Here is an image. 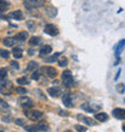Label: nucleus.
Instances as JSON below:
<instances>
[{
  "label": "nucleus",
  "instance_id": "obj_1",
  "mask_svg": "<svg viewBox=\"0 0 125 132\" xmlns=\"http://www.w3.org/2000/svg\"><path fill=\"white\" fill-rule=\"evenodd\" d=\"M25 131L28 132H41V131H48V125L45 122H40V124H35V125H24Z\"/></svg>",
  "mask_w": 125,
  "mask_h": 132
},
{
  "label": "nucleus",
  "instance_id": "obj_2",
  "mask_svg": "<svg viewBox=\"0 0 125 132\" xmlns=\"http://www.w3.org/2000/svg\"><path fill=\"white\" fill-rule=\"evenodd\" d=\"M25 115L27 118L33 120V121H37V120H41L43 118V113L40 111H36V109H25Z\"/></svg>",
  "mask_w": 125,
  "mask_h": 132
},
{
  "label": "nucleus",
  "instance_id": "obj_3",
  "mask_svg": "<svg viewBox=\"0 0 125 132\" xmlns=\"http://www.w3.org/2000/svg\"><path fill=\"white\" fill-rule=\"evenodd\" d=\"M61 82L65 87L70 88L73 84V77H72V72L70 70H65L61 73Z\"/></svg>",
  "mask_w": 125,
  "mask_h": 132
},
{
  "label": "nucleus",
  "instance_id": "obj_4",
  "mask_svg": "<svg viewBox=\"0 0 125 132\" xmlns=\"http://www.w3.org/2000/svg\"><path fill=\"white\" fill-rule=\"evenodd\" d=\"M18 103H19V106H21L22 108H24V109H31L33 106H34V101L31 100V98L27 97V96H22V97H19V100H18Z\"/></svg>",
  "mask_w": 125,
  "mask_h": 132
},
{
  "label": "nucleus",
  "instance_id": "obj_5",
  "mask_svg": "<svg viewBox=\"0 0 125 132\" xmlns=\"http://www.w3.org/2000/svg\"><path fill=\"white\" fill-rule=\"evenodd\" d=\"M43 4H45V0H25L24 6L31 10V9H37V7L43 6Z\"/></svg>",
  "mask_w": 125,
  "mask_h": 132
},
{
  "label": "nucleus",
  "instance_id": "obj_6",
  "mask_svg": "<svg viewBox=\"0 0 125 132\" xmlns=\"http://www.w3.org/2000/svg\"><path fill=\"white\" fill-rule=\"evenodd\" d=\"M13 90H14L13 84L11 83V82H6L3 85H0V93L3 95H11L13 93Z\"/></svg>",
  "mask_w": 125,
  "mask_h": 132
},
{
  "label": "nucleus",
  "instance_id": "obj_7",
  "mask_svg": "<svg viewBox=\"0 0 125 132\" xmlns=\"http://www.w3.org/2000/svg\"><path fill=\"white\" fill-rule=\"evenodd\" d=\"M45 32L51 35V36H57V35L59 34V29L53 24H47L45 27Z\"/></svg>",
  "mask_w": 125,
  "mask_h": 132
},
{
  "label": "nucleus",
  "instance_id": "obj_8",
  "mask_svg": "<svg viewBox=\"0 0 125 132\" xmlns=\"http://www.w3.org/2000/svg\"><path fill=\"white\" fill-rule=\"evenodd\" d=\"M77 119L80 120V121H82L84 124V125H89V126H95L97 124L96 120H94V119L91 118H88V117H82V115H77Z\"/></svg>",
  "mask_w": 125,
  "mask_h": 132
},
{
  "label": "nucleus",
  "instance_id": "obj_9",
  "mask_svg": "<svg viewBox=\"0 0 125 132\" xmlns=\"http://www.w3.org/2000/svg\"><path fill=\"white\" fill-rule=\"evenodd\" d=\"M82 108L84 111L89 112V113H97V111L101 108V106L99 104H89V103H83L82 104Z\"/></svg>",
  "mask_w": 125,
  "mask_h": 132
},
{
  "label": "nucleus",
  "instance_id": "obj_10",
  "mask_svg": "<svg viewBox=\"0 0 125 132\" xmlns=\"http://www.w3.org/2000/svg\"><path fill=\"white\" fill-rule=\"evenodd\" d=\"M112 115L115 119H120V120H125V108H115L112 112Z\"/></svg>",
  "mask_w": 125,
  "mask_h": 132
},
{
  "label": "nucleus",
  "instance_id": "obj_11",
  "mask_svg": "<svg viewBox=\"0 0 125 132\" xmlns=\"http://www.w3.org/2000/svg\"><path fill=\"white\" fill-rule=\"evenodd\" d=\"M9 18H12V19H16V21H23V12L21 10H16L13 12L9 13L7 16Z\"/></svg>",
  "mask_w": 125,
  "mask_h": 132
},
{
  "label": "nucleus",
  "instance_id": "obj_12",
  "mask_svg": "<svg viewBox=\"0 0 125 132\" xmlns=\"http://www.w3.org/2000/svg\"><path fill=\"white\" fill-rule=\"evenodd\" d=\"M108 114L107 113H105V112H97L96 114H95V119H96V121H100V122H105L108 120Z\"/></svg>",
  "mask_w": 125,
  "mask_h": 132
},
{
  "label": "nucleus",
  "instance_id": "obj_13",
  "mask_svg": "<svg viewBox=\"0 0 125 132\" xmlns=\"http://www.w3.org/2000/svg\"><path fill=\"white\" fill-rule=\"evenodd\" d=\"M45 72L47 75V77H49V78H56L57 75H58V71L56 69H53V67H49V66H47L45 69Z\"/></svg>",
  "mask_w": 125,
  "mask_h": 132
},
{
  "label": "nucleus",
  "instance_id": "obj_14",
  "mask_svg": "<svg viewBox=\"0 0 125 132\" xmlns=\"http://www.w3.org/2000/svg\"><path fill=\"white\" fill-rule=\"evenodd\" d=\"M62 103H64V106H66L67 108H71L73 107V103H72V98H71V96L70 95H62Z\"/></svg>",
  "mask_w": 125,
  "mask_h": 132
},
{
  "label": "nucleus",
  "instance_id": "obj_15",
  "mask_svg": "<svg viewBox=\"0 0 125 132\" xmlns=\"http://www.w3.org/2000/svg\"><path fill=\"white\" fill-rule=\"evenodd\" d=\"M125 48V40H122V41L118 43V46L115 47V58L119 59V54L123 52V49Z\"/></svg>",
  "mask_w": 125,
  "mask_h": 132
},
{
  "label": "nucleus",
  "instance_id": "obj_16",
  "mask_svg": "<svg viewBox=\"0 0 125 132\" xmlns=\"http://www.w3.org/2000/svg\"><path fill=\"white\" fill-rule=\"evenodd\" d=\"M48 94L53 97H59L60 95H61V90H60L59 88L57 87H53V88H49L48 89Z\"/></svg>",
  "mask_w": 125,
  "mask_h": 132
},
{
  "label": "nucleus",
  "instance_id": "obj_17",
  "mask_svg": "<svg viewBox=\"0 0 125 132\" xmlns=\"http://www.w3.org/2000/svg\"><path fill=\"white\" fill-rule=\"evenodd\" d=\"M49 53H52V47L51 46H43L41 49H40V56H46V55H48Z\"/></svg>",
  "mask_w": 125,
  "mask_h": 132
},
{
  "label": "nucleus",
  "instance_id": "obj_18",
  "mask_svg": "<svg viewBox=\"0 0 125 132\" xmlns=\"http://www.w3.org/2000/svg\"><path fill=\"white\" fill-rule=\"evenodd\" d=\"M16 41H17V40H16L14 37H5L3 40V43L6 46V47H13L14 43H16Z\"/></svg>",
  "mask_w": 125,
  "mask_h": 132
},
{
  "label": "nucleus",
  "instance_id": "obj_19",
  "mask_svg": "<svg viewBox=\"0 0 125 132\" xmlns=\"http://www.w3.org/2000/svg\"><path fill=\"white\" fill-rule=\"evenodd\" d=\"M29 37V35L27 31H21V32H18L16 36H14V38L17 40V41H25L27 38Z\"/></svg>",
  "mask_w": 125,
  "mask_h": 132
},
{
  "label": "nucleus",
  "instance_id": "obj_20",
  "mask_svg": "<svg viewBox=\"0 0 125 132\" xmlns=\"http://www.w3.org/2000/svg\"><path fill=\"white\" fill-rule=\"evenodd\" d=\"M12 53H13V56L16 58V59H21L22 54H23V49H22L21 47H14L13 51H12Z\"/></svg>",
  "mask_w": 125,
  "mask_h": 132
},
{
  "label": "nucleus",
  "instance_id": "obj_21",
  "mask_svg": "<svg viewBox=\"0 0 125 132\" xmlns=\"http://www.w3.org/2000/svg\"><path fill=\"white\" fill-rule=\"evenodd\" d=\"M46 13L48 14L49 17H56L57 13H58V11H57L56 7L49 6V7H47V10H46Z\"/></svg>",
  "mask_w": 125,
  "mask_h": 132
},
{
  "label": "nucleus",
  "instance_id": "obj_22",
  "mask_svg": "<svg viewBox=\"0 0 125 132\" xmlns=\"http://www.w3.org/2000/svg\"><path fill=\"white\" fill-rule=\"evenodd\" d=\"M60 54L61 53H54L52 56H49V58H46L45 59V61L46 63H54V61H57V59H58V56H60Z\"/></svg>",
  "mask_w": 125,
  "mask_h": 132
},
{
  "label": "nucleus",
  "instance_id": "obj_23",
  "mask_svg": "<svg viewBox=\"0 0 125 132\" xmlns=\"http://www.w3.org/2000/svg\"><path fill=\"white\" fill-rule=\"evenodd\" d=\"M37 67H38V64L33 60V61H30V63L28 64L27 70H28V71H35V70H37Z\"/></svg>",
  "mask_w": 125,
  "mask_h": 132
},
{
  "label": "nucleus",
  "instance_id": "obj_24",
  "mask_svg": "<svg viewBox=\"0 0 125 132\" xmlns=\"http://www.w3.org/2000/svg\"><path fill=\"white\" fill-rule=\"evenodd\" d=\"M7 77V70L5 67L0 69V82H5Z\"/></svg>",
  "mask_w": 125,
  "mask_h": 132
},
{
  "label": "nucleus",
  "instance_id": "obj_25",
  "mask_svg": "<svg viewBox=\"0 0 125 132\" xmlns=\"http://www.w3.org/2000/svg\"><path fill=\"white\" fill-rule=\"evenodd\" d=\"M41 42V38L38 37V36H33V37H30V40H29V43H30L31 46H36L38 45Z\"/></svg>",
  "mask_w": 125,
  "mask_h": 132
},
{
  "label": "nucleus",
  "instance_id": "obj_26",
  "mask_svg": "<svg viewBox=\"0 0 125 132\" xmlns=\"http://www.w3.org/2000/svg\"><path fill=\"white\" fill-rule=\"evenodd\" d=\"M17 83L21 84V85H28V84L30 83V79H28L27 77H21V78L17 79Z\"/></svg>",
  "mask_w": 125,
  "mask_h": 132
},
{
  "label": "nucleus",
  "instance_id": "obj_27",
  "mask_svg": "<svg viewBox=\"0 0 125 132\" xmlns=\"http://www.w3.org/2000/svg\"><path fill=\"white\" fill-rule=\"evenodd\" d=\"M9 6H10V4L7 3L6 0H0V11L6 10Z\"/></svg>",
  "mask_w": 125,
  "mask_h": 132
},
{
  "label": "nucleus",
  "instance_id": "obj_28",
  "mask_svg": "<svg viewBox=\"0 0 125 132\" xmlns=\"http://www.w3.org/2000/svg\"><path fill=\"white\" fill-rule=\"evenodd\" d=\"M58 64H59V66H61V67H65V66H67V59L66 58H60V60L58 61Z\"/></svg>",
  "mask_w": 125,
  "mask_h": 132
},
{
  "label": "nucleus",
  "instance_id": "obj_29",
  "mask_svg": "<svg viewBox=\"0 0 125 132\" xmlns=\"http://www.w3.org/2000/svg\"><path fill=\"white\" fill-rule=\"evenodd\" d=\"M0 56H1V58L7 59V58L10 56V53L7 52V51H5V49H0Z\"/></svg>",
  "mask_w": 125,
  "mask_h": 132
},
{
  "label": "nucleus",
  "instance_id": "obj_30",
  "mask_svg": "<svg viewBox=\"0 0 125 132\" xmlns=\"http://www.w3.org/2000/svg\"><path fill=\"white\" fill-rule=\"evenodd\" d=\"M16 91H17V93H18L19 95H24V94H27V89H25V88H23V87H17Z\"/></svg>",
  "mask_w": 125,
  "mask_h": 132
},
{
  "label": "nucleus",
  "instance_id": "obj_31",
  "mask_svg": "<svg viewBox=\"0 0 125 132\" xmlns=\"http://www.w3.org/2000/svg\"><path fill=\"white\" fill-rule=\"evenodd\" d=\"M117 91H118V93H120V94H123V93L125 91V85H124V84H123V83L118 84V85H117Z\"/></svg>",
  "mask_w": 125,
  "mask_h": 132
},
{
  "label": "nucleus",
  "instance_id": "obj_32",
  "mask_svg": "<svg viewBox=\"0 0 125 132\" xmlns=\"http://www.w3.org/2000/svg\"><path fill=\"white\" fill-rule=\"evenodd\" d=\"M38 78H40V72H37V71L35 70L34 72H33V75H31V79L38 80Z\"/></svg>",
  "mask_w": 125,
  "mask_h": 132
},
{
  "label": "nucleus",
  "instance_id": "obj_33",
  "mask_svg": "<svg viewBox=\"0 0 125 132\" xmlns=\"http://www.w3.org/2000/svg\"><path fill=\"white\" fill-rule=\"evenodd\" d=\"M75 127H76V130L78 132H85L87 131V127H85V126H81V125H76L75 126Z\"/></svg>",
  "mask_w": 125,
  "mask_h": 132
},
{
  "label": "nucleus",
  "instance_id": "obj_34",
  "mask_svg": "<svg viewBox=\"0 0 125 132\" xmlns=\"http://www.w3.org/2000/svg\"><path fill=\"white\" fill-rule=\"evenodd\" d=\"M10 65H11V67H12V69H14V70H18V69H19V64H18L17 61H11Z\"/></svg>",
  "mask_w": 125,
  "mask_h": 132
},
{
  "label": "nucleus",
  "instance_id": "obj_35",
  "mask_svg": "<svg viewBox=\"0 0 125 132\" xmlns=\"http://www.w3.org/2000/svg\"><path fill=\"white\" fill-rule=\"evenodd\" d=\"M27 25H28V28H29V30H33L34 31L35 30V24H34V22H31V21H29L28 23H27Z\"/></svg>",
  "mask_w": 125,
  "mask_h": 132
},
{
  "label": "nucleus",
  "instance_id": "obj_36",
  "mask_svg": "<svg viewBox=\"0 0 125 132\" xmlns=\"http://www.w3.org/2000/svg\"><path fill=\"white\" fill-rule=\"evenodd\" d=\"M16 124H17V125H19V126H24L25 125V121L24 120H23V119H16Z\"/></svg>",
  "mask_w": 125,
  "mask_h": 132
},
{
  "label": "nucleus",
  "instance_id": "obj_37",
  "mask_svg": "<svg viewBox=\"0 0 125 132\" xmlns=\"http://www.w3.org/2000/svg\"><path fill=\"white\" fill-rule=\"evenodd\" d=\"M0 106H1V107H7V103L3 100V98H0Z\"/></svg>",
  "mask_w": 125,
  "mask_h": 132
},
{
  "label": "nucleus",
  "instance_id": "obj_38",
  "mask_svg": "<svg viewBox=\"0 0 125 132\" xmlns=\"http://www.w3.org/2000/svg\"><path fill=\"white\" fill-rule=\"evenodd\" d=\"M59 114L61 115V117H67V115H69V113H67V112H65V111H60Z\"/></svg>",
  "mask_w": 125,
  "mask_h": 132
},
{
  "label": "nucleus",
  "instance_id": "obj_39",
  "mask_svg": "<svg viewBox=\"0 0 125 132\" xmlns=\"http://www.w3.org/2000/svg\"><path fill=\"white\" fill-rule=\"evenodd\" d=\"M120 72H122V70H118V72H117V75H115V77H114V79L117 80L119 78V76H120Z\"/></svg>",
  "mask_w": 125,
  "mask_h": 132
},
{
  "label": "nucleus",
  "instance_id": "obj_40",
  "mask_svg": "<svg viewBox=\"0 0 125 132\" xmlns=\"http://www.w3.org/2000/svg\"><path fill=\"white\" fill-rule=\"evenodd\" d=\"M65 132H72V131H71V130H66Z\"/></svg>",
  "mask_w": 125,
  "mask_h": 132
},
{
  "label": "nucleus",
  "instance_id": "obj_41",
  "mask_svg": "<svg viewBox=\"0 0 125 132\" xmlns=\"http://www.w3.org/2000/svg\"><path fill=\"white\" fill-rule=\"evenodd\" d=\"M123 130H124V131H125V126H124V127H123Z\"/></svg>",
  "mask_w": 125,
  "mask_h": 132
},
{
  "label": "nucleus",
  "instance_id": "obj_42",
  "mask_svg": "<svg viewBox=\"0 0 125 132\" xmlns=\"http://www.w3.org/2000/svg\"><path fill=\"white\" fill-rule=\"evenodd\" d=\"M0 132H1V131H0Z\"/></svg>",
  "mask_w": 125,
  "mask_h": 132
},
{
  "label": "nucleus",
  "instance_id": "obj_43",
  "mask_svg": "<svg viewBox=\"0 0 125 132\" xmlns=\"http://www.w3.org/2000/svg\"><path fill=\"white\" fill-rule=\"evenodd\" d=\"M124 101H125V100H124Z\"/></svg>",
  "mask_w": 125,
  "mask_h": 132
}]
</instances>
